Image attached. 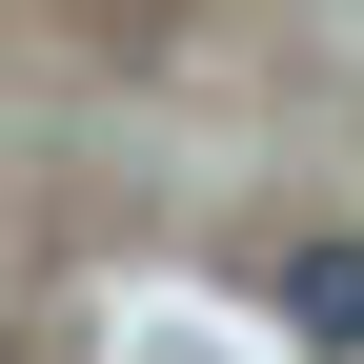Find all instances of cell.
Wrapping results in <instances>:
<instances>
[{"label": "cell", "mask_w": 364, "mask_h": 364, "mask_svg": "<svg viewBox=\"0 0 364 364\" xmlns=\"http://www.w3.org/2000/svg\"><path fill=\"white\" fill-rule=\"evenodd\" d=\"M284 344L364 364V223H324V243H284Z\"/></svg>", "instance_id": "cell-1"}]
</instances>
